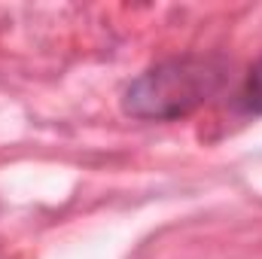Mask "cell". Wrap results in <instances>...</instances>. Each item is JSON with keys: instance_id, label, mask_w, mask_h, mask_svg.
Returning a JSON list of instances; mask_svg holds the SVG:
<instances>
[{"instance_id": "6da1fadb", "label": "cell", "mask_w": 262, "mask_h": 259, "mask_svg": "<svg viewBox=\"0 0 262 259\" xmlns=\"http://www.w3.org/2000/svg\"><path fill=\"white\" fill-rule=\"evenodd\" d=\"M229 64L210 55H180L159 61L134 76L122 95V107L134 119L174 122L223 92Z\"/></svg>"}, {"instance_id": "7a4b0ae2", "label": "cell", "mask_w": 262, "mask_h": 259, "mask_svg": "<svg viewBox=\"0 0 262 259\" xmlns=\"http://www.w3.org/2000/svg\"><path fill=\"white\" fill-rule=\"evenodd\" d=\"M235 107L247 116H262V58L247 70L244 82L235 92Z\"/></svg>"}]
</instances>
